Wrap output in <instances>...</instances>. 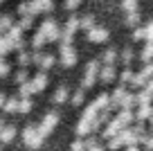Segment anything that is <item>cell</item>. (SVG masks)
<instances>
[{"mask_svg": "<svg viewBox=\"0 0 153 151\" xmlns=\"http://www.w3.org/2000/svg\"><path fill=\"white\" fill-rule=\"evenodd\" d=\"M142 57H144V59H149V57H153V43H151V45H149V47H146V50H144V54H142Z\"/></svg>", "mask_w": 153, "mask_h": 151, "instance_id": "cell-1", "label": "cell"}, {"mask_svg": "<svg viewBox=\"0 0 153 151\" xmlns=\"http://www.w3.org/2000/svg\"><path fill=\"white\" fill-rule=\"evenodd\" d=\"M124 5H126V9H128V7H131V9H133V7H135V0H126Z\"/></svg>", "mask_w": 153, "mask_h": 151, "instance_id": "cell-2", "label": "cell"}, {"mask_svg": "<svg viewBox=\"0 0 153 151\" xmlns=\"http://www.w3.org/2000/svg\"><path fill=\"white\" fill-rule=\"evenodd\" d=\"M146 36H151V38H153V23L149 25V34H146Z\"/></svg>", "mask_w": 153, "mask_h": 151, "instance_id": "cell-3", "label": "cell"}]
</instances>
